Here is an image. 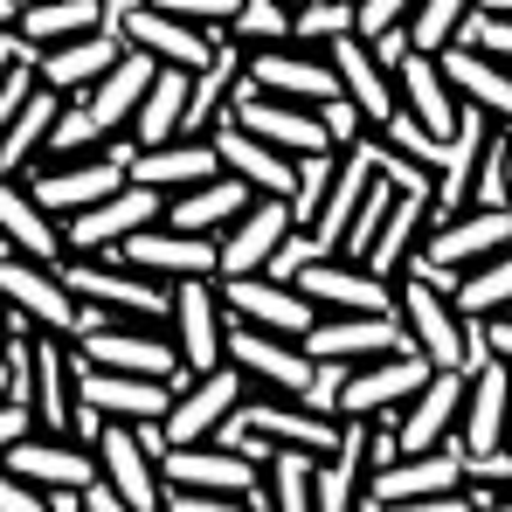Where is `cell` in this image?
Listing matches in <instances>:
<instances>
[{
  "label": "cell",
  "mask_w": 512,
  "mask_h": 512,
  "mask_svg": "<svg viewBox=\"0 0 512 512\" xmlns=\"http://www.w3.org/2000/svg\"><path fill=\"white\" fill-rule=\"evenodd\" d=\"M457 409H464V367H429V381L395 409V436H402V450L457 443Z\"/></svg>",
  "instance_id": "obj_20"
},
{
  "label": "cell",
  "mask_w": 512,
  "mask_h": 512,
  "mask_svg": "<svg viewBox=\"0 0 512 512\" xmlns=\"http://www.w3.org/2000/svg\"><path fill=\"white\" fill-rule=\"evenodd\" d=\"M243 77L270 97H291V104H333L340 77H333V56L326 49H298V42H263L243 49Z\"/></svg>",
  "instance_id": "obj_12"
},
{
  "label": "cell",
  "mask_w": 512,
  "mask_h": 512,
  "mask_svg": "<svg viewBox=\"0 0 512 512\" xmlns=\"http://www.w3.org/2000/svg\"><path fill=\"white\" fill-rule=\"evenodd\" d=\"M97 471L118 485V499H125V512H160L167 506V485H160V457L146 450V436H139V423H118V416H104V429H97Z\"/></svg>",
  "instance_id": "obj_15"
},
{
  "label": "cell",
  "mask_w": 512,
  "mask_h": 512,
  "mask_svg": "<svg viewBox=\"0 0 512 512\" xmlns=\"http://www.w3.org/2000/svg\"><path fill=\"white\" fill-rule=\"evenodd\" d=\"M367 132H374L381 146H395V153H409V160H416V167H429V173L443 167V139H436V132H423V125H416V118H409L402 104H395V111H388L381 125H367Z\"/></svg>",
  "instance_id": "obj_43"
},
{
  "label": "cell",
  "mask_w": 512,
  "mask_h": 512,
  "mask_svg": "<svg viewBox=\"0 0 512 512\" xmlns=\"http://www.w3.org/2000/svg\"><path fill=\"white\" fill-rule=\"evenodd\" d=\"M0 512H49V499H42L21 471H7V464H0Z\"/></svg>",
  "instance_id": "obj_46"
},
{
  "label": "cell",
  "mask_w": 512,
  "mask_h": 512,
  "mask_svg": "<svg viewBox=\"0 0 512 512\" xmlns=\"http://www.w3.org/2000/svg\"><path fill=\"white\" fill-rule=\"evenodd\" d=\"M298 215H291V194H256L250 208L215 236V250H222V270L215 277H243V270H263L270 250L284 243V229H291Z\"/></svg>",
  "instance_id": "obj_22"
},
{
  "label": "cell",
  "mask_w": 512,
  "mask_h": 512,
  "mask_svg": "<svg viewBox=\"0 0 512 512\" xmlns=\"http://www.w3.org/2000/svg\"><path fill=\"white\" fill-rule=\"evenodd\" d=\"M395 305H402V333H409V346L423 353L429 367H471V360H485V326L464 319L457 298H450V284L423 277L416 263L395 270Z\"/></svg>",
  "instance_id": "obj_1"
},
{
  "label": "cell",
  "mask_w": 512,
  "mask_h": 512,
  "mask_svg": "<svg viewBox=\"0 0 512 512\" xmlns=\"http://www.w3.org/2000/svg\"><path fill=\"white\" fill-rule=\"evenodd\" d=\"M263 506L319 512V450H305V443H270V450H263Z\"/></svg>",
  "instance_id": "obj_34"
},
{
  "label": "cell",
  "mask_w": 512,
  "mask_h": 512,
  "mask_svg": "<svg viewBox=\"0 0 512 512\" xmlns=\"http://www.w3.org/2000/svg\"><path fill=\"white\" fill-rule=\"evenodd\" d=\"M104 7H111V21H118V7H125V0H104Z\"/></svg>",
  "instance_id": "obj_54"
},
{
  "label": "cell",
  "mask_w": 512,
  "mask_h": 512,
  "mask_svg": "<svg viewBox=\"0 0 512 512\" xmlns=\"http://www.w3.org/2000/svg\"><path fill=\"white\" fill-rule=\"evenodd\" d=\"M118 56H125V35H118V21H104V28H90V35H70V42L42 49V56H35V77L56 90V97H77V90H90Z\"/></svg>",
  "instance_id": "obj_24"
},
{
  "label": "cell",
  "mask_w": 512,
  "mask_h": 512,
  "mask_svg": "<svg viewBox=\"0 0 512 512\" xmlns=\"http://www.w3.org/2000/svg\"><path fill=\"white\" fill-rule=\"evenodd\" d=\"M346 28H353V0H298L291 7V42L298 49H326Z\"/></svg>",
  "instance_id": "obj_42"
},
{
  "label": "cell",
  "mask_w": 512,
  "mask_h": 512,
  "mask_svg": "<svg viewBox=\"0 0 512 512\" xmlns=\"http://www.w3.org/2000/svg\"><path fill=\"white\" fill-rule=\"evenodd\" d=\"M0 305L14 319L42 326V333H70L77 340V326H84V305L63 284V263H35V256H14V250H0Z\"/></svg>",
  "instance_id": "obj_4"
},
{
  "label": "cell",
  "mask_w": 512,
  "mask_h": 512,
  "mask_svg": "<svg viewBox=\"0 0 512 512\" xmlns=\"http://www.w3.org/2000/svg\"><path fill=\"white\" fill-rule=\"evenodd\" d=\"M229 111H236V125H243V132L270 139V146H277V153H291V160H305V153H340V146H333V132H326V118H319V104L270 97V90H256L250 77H236Z\"/></svg>",
  "instance_id": "obj_6"
},
{
  "label": "cell",
  "mask_w": 512,
  "mask_h": 512,
  "mask_svg": "<svg viewBox=\"0 0 512 512\" xmlns=\"http://www.w3.org/2000/svg\"><path fill=\"white\" fill-rule=\"evenodd\" d=\"M429 381V360L416 346H395V353H374V360H353L340 381V402H333V416H360V423H381V416H395L416 388Z\"/></svg>",
  "instance_id": "obj_5"
},
{
  "label": "cell",
  "mask_w": 512,
  "mask_h": 512,
  "mask_svg": "<svg viewBox=\"0 0 512 512\" xmlns=\"http://www.w3.org/2000/svg\"><path fill=\"white\" fill-rule=\"evenodd\" d=\"M187 84H194L187 63H160L153 84H146V97H139V111H132V125H125V139H132V146H167V139H180Z\"/></svg>",
  "instance_id": "obj_32"
},
{
  "label": "cell",
  "mask_w": 512,
  "mask_h": 512,
  "mask_svg": "<svg viewBox=\"0 0 512 512\" xmlns=\"http://www.w3.org/2000/svg\"><path fill=\"white\" fill-rule=\"evenodd\" d=\"M56 111H63V97L49 84H35V97L14 111V125L0 132V173H28L42 160V146H49V125H56Z\"/></svg>",
  "instance_id": "obj_37"
},
{
  "label": "cell",
  "mask_w": 512,
  "mask_h": 512,
  "mask_svg": "<svg viewBox=\"0 0 512 512\" xmlns=\"http://www.w3.org/2000/svg\"><path fill=\"white\" fill-rule=\"evenodd\" d=\"M250 395V374L236 367V360H222V367H201V374H187L180 388H173V409H167V443H208V436H222V423L236 416V402Z\"/></svg>",
  "instance_id": "obj_10"
},
{
  "label": "cell",
  "mask_w": 512,
  "mask_h": 512,
  "mask_svg": "<svg viewBox=\"0 0 512 512\" xmlns=\"http://www.w3.org/2000/svg\"><path fill=\"white\" fill-rule=\"evenodd\" d=\"M298 291L319 305V312H402L395 305V277H381V270H367V263H353V256H319V263H305L298 270Z\"/></svg>",
  "instance_id": "obj_18"
},
{
  "label": "cell",
  "mask_w": 512,
  "mask_h": 512,
  "mask_svg": "<svg viewBox=\"0 0 512 512\" xmlns=\"http://www.w3.org/2000/svg\"><path fill=\"white\" fill-rule=\"evenodd\" d=\"M436 70L450 77V90L464 104H478L485 118H512V63H499L492 49L450 42V49H436Z\"/></svg>",
  "instance_id": "obj_28"
},
{
  "label": "cell",
  "mask_w": 512,
  "mask_h": 512,
  "mask_svg": "<svg viewBox=\"0 0 512 512\" xmlns=\"http://www.w3.org/2000/svg\"><path fill=\"white\" fill-rule=\"evenodd\" d=\"M395 104H402L423 132H436V139H450V132H457V118H464V97L450 90V77L436 70V56H429V49H409V56L395 63Z\"/></svg>",
  "instance_id": "obj_25"
},
{
  "label": "cell",
  "mask_w": 512,
  "mask_h": 512,
  "mask_svg": "<svg viewBox=\"0 0 512 512\" xmlns=\"http://www.w3.org/2000/svg\"><path fill=\"white\" fill-rule=\"evenodd\" d=\"M222 305H229V319H243V326H263V333H291V340H305V333H312V319H319V305H312L298 284L270 277V270L222 277Z\"/></svg>",
  "instance_id": "obj_14"
},
{
  "label": "cell",
  "mask_w": 512,
  "mask_h": 512,
  "mask_svg": "<svg viewBox=\"0 0 512 512\" xmlns=\"http://www.w3.org/2000/svg\"><path fill=\"white\" fill-rule=\"evenodd\" d=\"M229 42H236V49L291 42V0H243V7L229 14Z\"/></svg>",
  "instance_id": "obj_41"
},
{
  "label": "cell",
  "mask_w": 512,
  "mask_h": 512,
  "mask_svg": "<svg viewBox=\"0 0 512 512\" xmlns=\"http://www.w3.org/2000/svg\"><path fill=\"white\" fill-rule=\"evenodd\" d=\"M28 429H35V416H28V402H14V395H0V450H7V443H21Z\"/></svg>",
  "instance_id": "obj_47"
},
{
  "label": "cell",
  "mask_w": 512,
  "mask_h": 512,
  "mask_svg": "<svg viewBox=\"0 0 512 512\" xmlns=\"http://www.w3.org/2000/svg\"><path fill=\"white\" fill-rule=\"evenodd\" d=\"M291 7H298V0H291Z\"/></svg>",
  "instance_id": "obj_56"
},
{
  "label": "cell",
  "mask_w": 512,
  "mask_h": 512,
  "mask_svg": "<svg viewBox=\"0 0 512 512\" xmlns=\"http://www.w3.org/2000/svg\"><path fill=\"white\" fill-rule=\"evenodd\" d=\"M409 346L402 333V312H319L312 333H305V353L312 360H374V353H395Z\"/></svg>",
  "instance_id": "obj_19"
},
{
  "label": "cell",
  "mask_w": 512,
  "mask_h": 512,
  "mask_svg": "<svg viewBox=\"0 0 512 512\" xmlns=\"http://www.w3.org/2000/svg\"><path fill=\"white\" fill-rule=\"evenodd\" d=\"M478 7H485V14H512V0H478Z\"/></svg>",
  "instance_id": "obj_50"
},
{
  "label": "cell",
  "mask_w": 512,
  "mask_h": 512,
  "mask_svg": "<svg viewBox=\"0 0 512 512\" xmlns=\"http://www.w3.org/2000/svg\"><path fill=\"white\" fill-rule=\"evenodd\" d=\"M360 485H367V423H360V416H346L340 443L319 457V512L360 506Z\"/></svg>",
  "instance_id": "obj_36"
},
{
  "label": "cell",
  "mask_w": 512,
  "mask_h": 512,
  "mask_svg": "<svg viewBox=\"0 0 512 512\" xmlns=\"http://www.w3.org/2000/svg\"><path fill=\"white\" fill-rule=\"evenodd\" d=\"M429 229V187H402L395 194V208L381 215V229H374V243H367V270H381V277H395L409 256H416V243H423Z\"/></svg>",
  "instance_id": "obj_35"
},
{
  "label": "cell",
  "mask_w": 512,
  "mask_h": 512,
  "mask_svg": "<svg viewBox=\"0 0 512 512\" xmlns=\"http://www.w3.org/2000/svg\"><path fill=\"white\" fill-rule=\"evenodd\" d=\"M506 173H512V118H506Z\"/></svg>",
  "instance_id": "obj_52"
},
{
  "label": "cell",
  "mask_w": 512,
  "mask_h": 512,
  "mask_svg": "<svg viewBox=\"0 0 512 512\" xmlns=\"http://www.w3.org/2000/svg\"><path fill=\"white\" fill-rule=\"evenodd\" d=\"M153 70H160V63H153L146 49H132V42H125V56H118V63H111V70H104V77L84 90L90 118H97L111 139L132 125V111H139V97H146V84H153Z\"/></svg>",
  "instance_id": "obj_31"
},
{
  "label": "cell",
  "mask_w": 512,
  "mask_h": 512,
  "mask_svg": "<svg viewBox=\"0 0 512 512\" xmlns=\"http://www.w3.org/2000/svg\"><path fill=\"white\" fill-rule=\"evenodd\" d=\"M77 340L70 333H42L35 326V346H28V416L49 436H70L77 429Z\"/></svg>",
  "instance_id": "obj_9"
},
{
  "label": "cell",
  "mask_w": 512,
  "mask_h": 512,
  "mask_svg": "<svg viewBox=\"0 0 512 512\" xmlns=\"http://www.w3.org/2000/svg\"><path fill=\"white\" fill-rule=\"evenodd\" d=\"M208 173H222L208 132H187V139H167V146H132V180H146L160 194H180V187H194Z\"/></svg>",
  "instance_id": "obj_30"
},
{
  "label": "cell",
  "mask_w": 512,
  "mask_h": 512,
  "mask_svg": "<svg viewBox=\"0 0 512 512\" xmlns=\"http://www.w3.org/2000/svg\"><path fill=\"white\" fill-rule=\"evenodd\" d=\"M360 506H402V512H443V506H478L464 485V450L436 443V450H402L395 464L367 471Z\"/></svg>",
  "instance_id": "obj_2"
},
{
  "label": "cell",
  "mask_w": 512,
  "mask_h": 512,
  "mask_svg": "<svg viewBox=\"0 0 512 512\" xmlns=\"http://www.w3.org/2000/svg\"><path fill=\"white\" fill-rule=\"evenodd\" d=\"M7 333H14V312H7V305H0V346H7Z\"/></svg>",
  "instance_id": "obj_49"
},
{
  "label": "cell",
  "mask_w": 512,
  "mask_h": 512,
  "mask_svg": "<svg viewBox=\"0 0 512 512\" xmlns=\"http://www.w3.org/2000/svg\"><path fill=\"white\" fill-rule=\"evenodd\" d=\"M409 7H416V0H353V35H367V42H374V35L402 28V21H409Z\"/></svg>",
  "instance_id": "obj_44"
},
{
  "label": "cell",
  "mask_w": 512,
  "mask_h": 512,
  "mask_svg": "<svg viewBox=\"0 0 512 512\" xmlns=\"http://www.w3.org/2000/svg\"><path fill=\"white\" fill-rule=\"evenodd\" d=\"M471 7L478 0H416L409 7V21H402V35H409V49H450L457 35H464V21H471Z\"/></svg>",
  "instance_id": "obj_39"
},
{
  "label": "cell",
  "mask_w": 512,
  "mask_h": 512,
  "mask_svg": "<svg viewBox=\"0 0 512 512\" xmlns=\"http://www.w3.org/2000/svg\"><path fill=\"white\" fill-rule=\"evenodd\" d=\"M256 201L250 180H236V173H208V180H194V187H180V194H167V229H187V236H222L243 208Z\"/></svg>",
  "instance_id": "obj_26"
},
{
  "label": "cell",
  "mask_w": 512,
  "mask_h": 512,
  "mask_svg": "<svg viewBox=\"0 0 512 512\" xmlns=\"http://www.w3.org/2000/svg\"><path fill=\"white\" fill-rule=\"evenodd\" d=\"M326 56H333V77H340V90L360 104V118H367V125H381V118L395 111V70L374 56V42L346 28V35H333V42H326Z\"/></svg>",
  "instance_id": "obj_27"
},
{
  "label": "cell",
  "mask_w": 512,
  "mask_h": 512,
  "mask_svg": "<svg viewBox=\"0 0 512 512\" xmlns=\"http://www.w3.org/2000/svg\"><path fill=\"white\" fill-rule=\"evenodd\" d=\"M0 464L21 471L42 499H49V492H84L90 478H97V450L77 443V436H49V429H28L21 443H7Z\"/></svg>",
  "instance_id": "obj_17"
},
{
  "label": "cell",
  "mask_w": 512,
  "mask_h": 512,
  "mask_svg": "<svg viewBox=\"0 0 512 512\" xmlns=\"http://www.w3.org/2000/svg\"><path fill=\"white\" fill-rule=\"evenodd\" d=\"M111 256H118V263H132V270H146V277H160V284H180V277H215V270H222L215 236H187V229H167V222L132 229Z\"/></svg>",
  "instance_id": "obj_16"
},
{
  "label": "cell",
  "mask_w": 512,
  "mask_h": 512,
  "mask_svg": "<svg viewBox=\"0 0 512 512\" xmlns=\"http://www.w3.org/2000/svg\"><path fill=\"white\" fill-rule=\"evenodd\" d=\"M104 146H111V132L90 118L84 90H77V97H63V111H56L49 146H42V160H35V167H63V160H84V153H104ZM35 167H28V173H35Z\"/></svg>",
  "instance_id": "obj_38"
},
{
  "label": "cell",
  "mask_w": 512,
  "mask_h": 512,
  "mask_svg": "<svg viewBox=\"0 0 512 512\" xmlns=\"http://www.w3.org/2000/svg\"><path fill=\"white\" fill-rule=\"evenodd\" d=\"M506 443H512V409H506Z\"/></svg>",
  "instance_id": "obj_55"
},
{
  "label": "cell",
  "mask_w": 512,
  "mask_h": 512,
  "mask_svg": "<svg viewBox=\"0 0 512 512\" xmlns=\"http://www.w3.org/2000/svg\"><path fill=\"white\" fill-rule=\"evenodd\" d=\"M167 340L187 374L222 367V340H229V305H222V277H180L167 312Z\"/></svg>",
  "instance_id": "obj_7"
},
{
  "label": "cell",
  "mask_w": 512,
  "mask_h": 512,
  "mask_svg": "<svg viewBox=\"0 0 512 512\" xmlns=\"http://www.w3.org/2000/svg\"><path fill=\"white\" fill-rule=\"evenodd\" d=\"M118 35H125L132 49H146L153 63H187V70H201V63L229 42V21L201 28V21H180V14H160V7L132 0V7L118 14Z\"/></svg>",
  "instance_id": "obj_13"
},
{
  "label": "cell",
  "mask_w": 512,
  "mask_h": 512,
  "mask_svg": "<svg viewBox=\"0 0 512 512\" xmlns=\"http://www.w3.org/2000/svg\"><path fill=\"white\" fill-rule=\"evenodd\" d=\"M222 360H236V367L250 374V388H270V395H305V388H312V367H319V360L305 353V340L263 333V326H243V319H229Z\"/></svg>",
  "instance_id": "obj_11"
},
{
  "label": "cell",
  "mask_w": 512,
  "mask_h": 512,
  "mask_svg": "<svg viewBox=\"0 0 512 512\" xmlns=\"http://www.w3.org/2000/svg\"><path fill=\"white\" fill-rule=\"evenodd\" d=\"M104 21H111L104 0H21V7H14V28H21V42H28L35 56L56 49V42H70V35L104 28Z\"/></svg>",
  "instance_id": "obj_33"
},
{
  "label": "cell",
  "mask_w": 512,
  "mask_h": 512,
  "mask_svg": "<svg viewBox=\"0 0 512 512\" xmlns=\"http://www.w3.org/2000/svg\"><path fill=\"white\" fill-rule=\"evenodd\" d=\"M471 208H512V173H506V118L485 125L478 167H471Z\"/></svg>",
  "instance_id": "obj_40"
},
{
  "label": "cell",
  "mask_w": 512,
  "mask_h": 512,
  "mask_svg": "<svg viewBox=\"0 0 512 512\" xmlns=\"http://www.w3.org/2000/svg\"><path fill=\"white\" fill-rule=\"evenodd\" d=\"M319 118H326V132H333V146H353V139H360V132H367V118H360V104H353V97H333V104H319Z\"/></svg>",
  "instance_id": "obj_45"
},
{
  "label": "cell",
  "mask_w": 512,
  "mask_h": 512,
  "mask_svg": "<svg viewBox=\"0 0 512 512\" xmlns=\"http://www.w3.org/2000/svg\"><path fill=\"white\" fill-rule=\"evenodd\" d=\"M160 215H167V194L146 187V180H125V187H111L104 201H90L84 215L63 222V243H70V256H111L132 229H146V222H160Z\"/></svg>",
  "instance_id": "obj_8"
},
{
  "label": "cell",
  "mask_w": 512,
  "mask_h": 512,
  "mask_svg": "<svg viewBox=\"0 0 512 512\" xmlns=\"http://www.w3.org/2000/svg\"><path fill=\"white\" fill-rule=\"evenodd\" d=\"M367 180H374V153H367V132H360V139L340 153V167H333V180H326V194H319L312 222H305L326 250H340V243H346V222H353V208H360Z\"/></svg>",
  "instance_id": "obj_29"
},
{
  "label": "cell",
  "mask_w": 512,
  "mask_h": 512,
  "mask_svg": "<svg viewBox=\"0 0 512 512\" xmlns=\"http://www.w3.org/2000/svg\"><path fill=\"white\" fill-rule=\"evenodd\" d=\"M478 326H485V353H499L512 367V312H492V319H478Z\"/></svg>",
  "instance_id": "obj_48"
},
{
  "label": "cell",
  "mask_w": 512,
  "mask_h": 512,
  "mask_svg": "<svg viewBox=\"0 0 512 512\" xmlns=\"http://www.w3.org/2000/svg\"><path fill=\"white\" fill-rule=\"evenodd\" d=\"M0 250L35 256V263H63L70 243H63V222L35 201V187L21 173H0Z\"/></svg>",
  "instance_id": "obj_21"
},
{
  "label": "cell",
  "mask_w": 512,
  "mask_h": 512,
  "mask_svg": "<svg viewBox=\"0 0 512 512\" xmlns=\"http://www.w3.org/2000/svg\"><path fill=\"white\" fill-rule=\"evenodd\" d=\"M208 139H215L222 173L250 180L256 194H291V187H298V160H291V153H277L270 139L243 132V125H236V111H229V118H215V125H208Z\"/></svg>",
  "instance_id": "obj_23"
},
{
  "label": "cell",
  "mask_w": 512,
  "mask_h": 512,
  "mask_svg": "<svg viewBox=\"0 0 512 512\" xmlns=\"http://www.w3.org/2000/svg\"><path fill=\"white\" fill-rule=\"evenodd\" d=\"M14 7H21V0H0V21H14Z\"/></svg>",
  "instance_id": "obj_51"
},
{
  "label": "cell",
  "mask_w": 512,
  "mask_h": 512,
  "mask_svg": "<svg viewBox=\"0 0 512 512\" xmlns=\"http://www.w3.org/2000/svg\"><path fill=\"white\" fill-rule=\"evenodd\" d=\"M77 360L111 367V374H160L173 388L187 381V367L160 326H125V319H97V312H84V326H77Z\"/></svg>",
  "instance_id": "obj_3"
},
{
  "label": "cell",
  "mask_w": 512,
  "mask_h": 512,
  "mask_svg": "<svg viewBox=\"0 0 512 512\" xmlns=\"http://www.w3.org/2000/svg\"><path fill=\"white\" fill-rule=\"evenodd\" d=\"M0 395H7V353H0Z\"/></svg>",
  "instance_id": "obj_53"
}]
</instances>
